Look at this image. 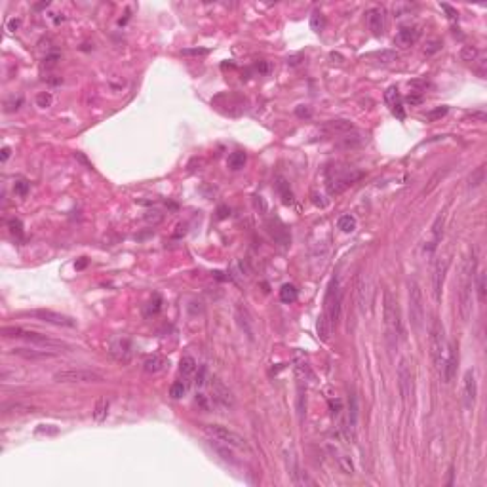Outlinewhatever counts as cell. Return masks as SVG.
Wrapping results in <instances>:
<instances>
[{
	"mask_svg": "<svg viewBox=\"0 0 487 487\" xmlns=\"http://www.w3.org/2000/svg\"><path fill=\"white\" fill-rule=\"evenodd\" d=\"M478 267L476 252L472 250L470 255L464 259L461 268V285H459V314L464 322H468L472 316V291H474V272Z\"/></svg>",
	"mask_w": 487,
	"mask_h": 487,
	"instance_id": "6da1fadb",
	"label": "cell"
},
{
	"mask_svg": "<svg viewBox=\"0 0 487 487\" xmlns=\"http://www.w3.org/2000/svg\"><path fill=\"white\" fill-rule=\"evenodd\" d=\"M2 335H4L6 339L27 341V343H31V345L42 346V348H67V345H65L63 341L50 339V337L44 335V333L25 330V328H19V326H4V328H2Z\"/></svg>",
	"mask_w": 487,
	"mask_h": 487,
	"instance_id": "7a4b0ae2",
	"label": "cell"
},
{
	"mask_svg": "<svg viewBox=\"0 0 487 487\" xmlns=\"http://www.w3.org/2000/svg\"><path fill=\"white\" fill-rule=\"evenodd\" d=\"M383 318H384V328H386V339L390 345H398V337L402 333V322H400V307L392 293L386 289L384 301H383Z\"/></svg>",
	"mask_w": 487,
	"mask_h": 487,
	"instance_id": "3957f363",
	"label": "cell"
},
{
	"mask_svg": "<svg viewBox=\"0 0 487 487\" xmlns=\"http://www.w3.org/2000/svg\"><path fill=\"white\" fill-rule=\"evenodd\" d=\"M202 430H204L211 440L227 443V445H231L232 449L250 451V443H248V440H246L242 434H238L236 430L225 426V424H202Z\"/></svg>",
	"mask_w": 487,
	"mask_h": 487,
	"instance_id": "277c9868",
	"label": "cell"
},
{
	"mask_svg": "<svg viewBox=\"0 0 487 487\" xmlns=\"http://www.w3.org/2000/svg\"><path fill=\"white\" fill-rule=\"evenodd\" d=\"M428 345H430V358H432V363H434V367L438 369V373H441L443 360H445V354H447V339H445V330H443V324H441L440 320H434V322H432L430 337H428Z\"/></svg>",
	"mask_w": 487,
	"mask_h": 487,
	"instance_id": "5b68a950",
	"label": "cell"
},
{
	"mask_svg": "<svg viewBox=\"0 0 487 487\" xmlns=\"http://www.w3.org/2000/svg\"><path fill=\"white\" fill-rule=\"evenodd\" d=\"M408 299H409V320H411V328L419 331L423 330L424 324V299L423 289L417 280H409L408 282Z\"/></svg>",
	"mask_w": 487,
	"mask_h": 487,
	"instance_id": "8992f818",
	"label": "cell"
},
{
	"mask_svg": "<svg viewBox=\"0 0 487 487\" xmlns=\"http://www.w3.org/2000/svg\"><path fill=\"white\" fill-rule=\"evenodd\" d=\"M341 310H343V291L339 289V280L331 278L328 293L324 299V310H322V314L328 318L331 328H337V324L341 320Z\"/></svg>",
	"mask_w": 487,
	"mask_h": 487,
	"instance_id": "52a82bcc",
	"label": "cell"
},
{
	"mask_svg": "<svg viewBox=\"0 0 487 487\" xmlns=\"http://www.w3.org/2000/svg\"><path fill=\"white\" fill-rule=\"evenodd\" d=\"M209 396L213 400V406L221 409H232L236 404L234 394L232 390L221 381L219 377H211L209 379Z\"/></svg>",
	"mask_w": 487,
	"mask_h": 487,
	"instance_id": "ba28073f",
	"label": "cell"
},
{
	"mask_svg": "<svg viewBox=\"0 0 487 487\" xmlns=\"http://www.w3.org/2000/svg\"><path fill=\"white\" fill-rule=\"evenodd\" d=\"M55 383H78V384H86V383H101L103 375L92 371V369H61L53 375Z\"/></svg>",
	"mask_w": 487,
	"mask_h": 487,
	"instance_id": "9c48e42d",
	"label": "cell"
},
{
	"mask_svg": "<svg viewBox=\"0 0 487 487\" xmlns=\"http://www.w3.org/2000/svg\"><path fill=\"white\" fill-rule=\"evenodd\" d=\"M398 388H400L402 402L408 406L409 400L413 398V392H415L413 369H411V365H409L408 358H402V360H400V365H398Z\"/></svg>",
	"mask_w": 487,
	"mask_h": 487,
	"instance_id": "30bf717a",
	"label": "cell"
},
{
	"mask_svg": "<svg viewBox=\"0 0 487 487\" xmlns=\"http://www.w3.org/2000/svg\"><path fill=\"white\" fill-rule=\"evenodd\" d=\"M25 316H31V318L38 320V322L51 324V326H59V328H75V326H77V320H73L71 316H65V314H61V312L50 310V308L31 310V312H27Z\"/></svg>",
	"mask_w": 487,
	"mask_h": 487,
	"instance_id": "8fae6325",
	"label": "cell"
},
{
	"mask_svg": "<svg viewBox=\"0 0 487 487\" xmlns=\"http://www.w3.org/2000/svg\"><path fill=\"white\" fill-rule=\"evenodd\" d=\"M10 354L12 356H17V358H23L27 361H44L50 360V358H55L57 354L50 348H42V346H16V348H10Z\"/></svg>",
	"mask_w": 487,
	"mask_h": 487,
	"instance_id": "7c38bea8",
	"label": "cell"
},
{
	"mask_svg": "<svg viewBox=\"0 0 487 487\" xmlns=\"http://www.w3.org/2000/svg\"><path fill=\"white\" fill-rule=\"evenodd\" d=\"M109 352L110 356L114 358L116 361L120 363H128L133 356V345H131V339L126 337V335H118L110 341L109 345Z\"/></svg>",
	"mask_w": 487,
	"mask_h": 487,
	"instance_id": "4fadbf2b",
	"label": "cell"
},
{
	"mask_svg": "<svg viewBox=\"0 0 487 487\" xmlns=\"http://www.w3.org/2000/svg\"><path fill=\"white\" fill-rule=\"evenodd\" d=\"M447 268H449V259L447 257L438 259L434 268H432V295H434L436 303H440L441 295H443V283H445V276H447Z\"/></svg>",
	"mask_w": 487,
	"mask_h": 487,
	"instance_id": "5bb4252c",
	"label": "cell"
},
{
	"mask_svg": "<svg viewBox=\"0 0 487 487\" xmlns=\"http://www.w3.org/2000/svg\"><path fill=\"white\" fill-rule=\"evenodd\" d=\"M367 25H369V31L373 32L375 36H383L384 31H386V12L384 8L381 6H375L371 10H367Z\"/></svg>",
	"mask_w": 487,
	"mask_h": 487,
	"instance_id": "9a60e30c",
	"label": "cell"
},
{
	"mask_svg": "<svg viewBox=\"0 0 487 487\" xmlns=\"http://www.w3.org/2000/svg\"><path fill=\"white\" fill-rule=\"evenodd\" d=\"M443 223H445V219H443V215L440 213V215L434 219L432 227H430V234H428V238L424 240V246H423L424 253L430 255V253L436 252L438 244L441 242V236H443Z\"/></svg>",
	"mask_w": 487,
	"mask_h": 487,
	"instance_id": "2e32d148",
	"label": "cell"
},
{
	"mask_svg": "<svg viewBox=\"0 0 487 487\" xmlns=\"http://www.w3.org/2000/svg\"><path fill=\"white\" fill-rule=\"evenodd\" d=\"M457 360H459V356H457V345L455 343H451V345H447V354H445L443 367H441V373H440L441 381H443L445 384H449V383L453 381V377H455Z\"/></svg>",
	"mask_w": 487,
	"mask_h": 487,
	"instance_id": "e0dca14e",
	"label": "cell"
},
{
	"mask_svg": "<svg viewBox=\"0 0 487 487\" xmlns=\"http://www.w3.org/2000/svg\"><path fill=\"white\" fill-rule=\"evenodd\" d=\"M287 470H289L287 474L291 478V484H295V486H314V482L308 478V474L301 470L297 457L293 453H287Z\"/></svg>",
	"mask_w": 487,
	"mask_h": 487,
	"instance_id": "ac0fdd59",
	"label": "cell"
},
{
	"mask_svg": "<svg viewBox=\"0 0 487 487\" xmlns=\"http://www.w3.org/2000/svg\"><path fill=\"white\" fill-rule=\"evenodd\" d=\"M236 322L240 326V330L244 331V335L248 337V341H255V322H253L250 310L244 307V305H238L236 307Z\"/></svg>",
	"mask_w": 487,
	"mask_h": 487,
	"instance_id": "d6986e66",
	"label": "cell"
},
{
	"mask_svg": "<svg viewBox=\"0 0 487 487\" xmlns=\"http://www.w3.org/2000/svg\"><path fill=\"white\" fill-rule=\"evenodd\" d=\"M462 398H464V408L472 409L476 404V396H478V381H476V373L474 369H468L464 373V386H462Z\"/></svg>",
	"mask_w": 487,
	"mask_h": 487,
	"instance_id": "ffe728a7",
	"label": "cell"
},
{
	"mask_svg": "<svg viewBox=\"0 0 487 487\" xmlns=\"http://www.w3.org/2000/svg\"><path fill=\"white\" fill-rule=\"evenodd\" d=\"M419 36H421V31L417 27H402L394 36V44L400 48H409L419 40Z\"/></svg>",
	"mask_w": 487,
	"mask_h": 487,
	"instance_id": "44dd1931",
	"label": "cell"
},
{
	"mask_svg": "<svg viewBox=\"0 0 487 487\" xmlns=\"http://www.w3.org/2000/svg\"><path fill=\"white\" fill-rule=\"evenodd\" d=\"M168 365H170L168 358H164V356H160V354H153V356H149L147 360L143 361V371H145L147 375H156L160 371H164Z\"/></svg>",
	"mask_w": 487,
	"mask_h": 487,
	"instance_id": "7402d4cb",
	"label": "cell"
},
{
	"mask_svg": "<svg viewBox=\"0 0 487 487\" xmlns=\"http://www.w3.org/2000/svg\"><path fill=\"white\" fill-rule=\"evenodd\" d=\"M384 101L388 103L390 110H392L400 120H404V118H406V112H404V107H402V97H400L398 88H388V90H386V94H384Z\"/></svg>",
	"mask_w": 487,
	"mask_h": 487,
	"instance_id": "603a6c76",
	"label": "cell"
},
{
	"mask_svg": "<svg viewBox=\"0 0 487 487\" xmlns=\"http://www.w3.org/2000/svg\"><path fill=\"white\" fill-rule=\"evenodd\" d=\"M356 426H358V400L354 394H350V404H348V417H346V428L348 434H356Z\"/></svg>",
	"mask_w": 487,
	"mask_h": 487,
	"instance_id": "cb8c5ba5",
	"label": "cell"
},
{
	"mask_svg": "<svg viewBox=\"0 0 487 487\" xmlns=\"http://www.w3.org/2000/svg\"><path fill=\"white\" fill-rule=\"evenodd\" d=\"M324 129L330 131V133H348L354 129V124L350 120H345V118H337V120H330L324 124Z\"/></svg>",
	"mask_w": 487,
	"mask_h": 487,
	"instance_id": "d4e9b609",
	"label": "cell"
},
{
	"mask_svg": "<svg viewBox=\"0 0 487 487\" xmlns=\"http://www.w3.org/2000/svg\"><path fill=\"white\" fill-rule=\"evenodd\" d=\"M4 417H8V415H27V413H34V411H38V408H34V406H29V404H6L4 408Z\"/></svg>",
	"mask_w": 487,
	"mask_h": 487,
	"instance_id": "484cf974",
	"label": "cell"
},
{
	"mask_svg": "<svg viewBox=\"0 0 487 487\" xmlns=\"http://www.w3.org/2000/svg\"><path fill=\"white\" fill-rule=\"evenodd\" d=\"M209 445H211V447H213V449H215V451H217V453H219V455L223 457V459H225L227 462H231V464H238V459H236L234 453L231 451V449H232L231 445H227V443H221V441H217V440L213 441L211 438H209Z\"/></svg>",
	"mask_w": 487,
	"mask_h": 487,
	"instance_id": "4316f807",
	"label": "cell"
},
{
	"mask_svg": "<svg viewBox=\"0 0 487 487\" xmlns=\"http://www.w3.org/2000/svg\"><path fill=\"white\" fill-rule=\"evenodd\" d=\"M474 287H476V293H478V301L480 303H486L487 297V274L486 270H480L476 280H474Z\"/></svg>",
	"mask_w": 487,
	"mask_h": 487,
	"instance_id": "83f0119b",
	"label": "cell"
},
{
	"mask_svg": "<svg viewBox=\"0 0 487 487\" xmlns=\"http://www.w3.org/2000/svg\"><path fill=\"white\" fill-rule=\"evenodd\" d=\"M196 360L192 358V356H183L181 358V361H179V373L183 375L185 379H189L194 371H196Z\"/></svg>",
	"mask_w": 487,
	"mask_h": 487,
	"instance_id": "f1b7e54d",
	"label": "cell"
},
{
	"mask_svg": "<svg viewBox=\"0 0 487 487\" xmlns=\"http://www.w3.org/2000/svg\"><path fill=\"white\" fill-rule=\"evenodd\" d=\"M316 330H318V337H320L322 341H330V335H331V331H333V328H331V324L328 322V318L324 314H320V318H318Z\"/></svg>",
	"mask_w": 487,
	"mask_h": 487,
	"instance_id": "f546056e",
	"label": "cell"
},
{
	"mask_svg": "<svg viewBox=\"0 0 487 487\" xmlns=\"http://www.w3.org/2000/svg\"><path fill=\"white\" fill-rule=\"evenodd\" d=\"M333 455H335L337 462H339V468L345 472V474H352V472H354V464H352L350 457L346 455V453L339 451V449H333Z\"/></svg>",
	"mask_w": 487,
	"mask_h": 487,
	"instance_id": "4dcf8cb0",
	"label": "cell"
},
{
	"mask_svg": "<svg viewBox=\"0 0 487 487\" xmlns=\"http://www.w3.org/2000/svg\"><path fill=\"white\" fill-rule=\"evenodd\" d=\"M189 390V381L183 377L179 379V381H175L172 384V388H170V396H172L173 400H179V398H183L185 394Z\"/></svg>",
	"mask_w": 487,
	"mask_h": 487,
	"instance_id": "1f68e13d",
	"label": "cell"
},
{
	"mask_svg": "<svg viewBox=\"0 0 487 487\" xmlns=\"http://www.w3.org/2000/svg\"><path fill=\"white\" fill-rule=\"evenodd\" d=\"M246 160H248V156H246V153H242V151H236V153H232L231 156H229V160H227V166L231 168V170H242L244 166H246Z\"/></svg>",
	"mask_w": 487,
	"mask_h": 487,
	"instance_id": "d6a6232c",
	"label": "cell"
},
{
	"mask_svg": "<svg viewBox=\"0 0 487 487\" xmlns=\"http://www.w3.org/2000/svg\"><path fill=\"white\" fill-rule=\"evenodd\" d=\"M459 57H461L462 61H466V63H474V61H478V57H480V50L476 46H462L461 48V51H459Z\"/></svg>",
	"mask_w": 487,
	"mask_h": 487,
	"instance_id": "836d02e7",
	"label": "cell"
},
{
	"mask_svg": "<svg viewBox=\"0 0 487 487\" xmlns=\"http://www.w3.org/2000/svg\"><path fill=\"white\" fill-rule=\"evenodd\" d=\"M297 299V287L295 285H291V283H285V285H282L280 287V301L282 303H293Z\"/></svg>",
	"mask_w": 487,
	"mask_h": 487,
	"instance_id": "e575fe53",
	"label": "cell"
},
{
	"mask_svg": "<svg viewBox=\"0 0 487 487\" xmlns=\"http://www.w3.org/2000/svg\"><path fill=\"white\" fill-rule=\"evenodd\" d=\"M310 29L314 32H322L326 29V16L320 10L312 12V16H310Z\"/></svg>",
	"mask_w": 487,
	"mask_h": 487,
	"instance_id": "d590c367",
	"label": "cell"
},
{
	"mask_svg": "<svg viewBox=\"0 0 487 487\" xmlns=\"http://www.w3.org/2000/svg\"><path fill=\"white\" fill-rule=\"evenodd\" d=\"M107 411H109V402H107L105 398L97 400V404H95V411H94V419L97 421V423L105 421V419H107Z\"/></svg>",
	"mask_w": 487,
	"mask_h": 487,
	"instance_id": "8d00e7d4",
	"label": "cell"
},
{
	"mask_svg": "<svg viewBox=\"0 0 487 487\" xmlns=\"http://www.w3.org/2000/svg\"><path fill=\"white\" fill-rule=\"evenodd\" d=\"M484 177H486V170H484V166L476 168V170L470 173V177H468V187H470V189L480 187V185L484 183Z\"/></svg>",
	"mask_w": 487,
	"mask_h": 487,
	"instance_id": "74e56055",
	"label": "cell"
},
{
	"mask_svg": "<svg viewBox=\"0 0 487 487\" xmlns=\"http://www.w3.org/2000/svg\"><path fill=\"white\" fill-rule=\"evenodd\" d=\"M337 227H339L343 232L350 234V232L356 231V219H354L352 215H343V217L339 219V223H337Z\"/></svg>",
	"mask_w": 487,
	"mask_h": 487,
	"instance_id": "f35d334b",
	"label": "cell"
},
{
	"mask_svg": "<svg viewBox=\"0 0 487 487\" xmlns=\"http://www.w3.org/2000/svg\"><path fill=\"white\" fill-rule=\"evenodd\" d=\"M181 53H183L185 57H204V55L209 53V48H200V46L183 48V50H181Z\"/></svg>",
	"mask_w": 487,
	"mask_h": 487,
	"instance_id": "ab89813d",
	"label": "cell"
},
{
	"mask_svg": "<svg viewBox=\"0 0 487 487\" xmlns=\"http://www.w3.org/2000/svg\"><path fill=\"white\" fill-rule=\"evenodd\" d=\"M365 295H367V287H365V283H363V280H360V283H358V307H360V310L361 312H367V299H365Z\"/></svg>",
	"mask_w": 487,
	"mask_h": 487,
	"instance_id": "60d3db41",
	"label": "cell"
},
{
	"mask_svg": "<svg viewBox=\"0 0 487 487\" xmlns=\"http://www.w3.org/2000/svg\"><path fill=\"white\" fill-rule=\"evenodd\" d=\"M23 105V97L21 95H12L6 103H4V112H16V110H19V107Z\"/></svg>",
	"mask_w": 487,
	"mask_h": 487,
	"instance_id": "b9f144b4",
	"label": "cell"
},
{
	"mask_svg": "<svg viewBox=\"0 0 487 487\" xmlns=\"http://www.w3.org/2000/svg\"><path fill=\"white\" fill-rule=\"evenodd\" d=\"M162 310V297L158 295V293H154L153 295V299L149 301V305H147V314H158Z\"/></svg>",
	"mask_w": 487,
	"mask_h": 487,
	"instance_id": "7bdbcfd3",
	"label": "cell"
},
{
	"mask_svg": "<svg viewBox=\"0 0 487 487\" xmlns=\"http://www.w3.org/2000/svg\"><path fill=\"white\" fill-rule=\"evenodd\" d=\"M363 143V137L361 135H348L345 133L343 141H341V147H346V149H354V147H360Z\"/></svg>",
	"mask_w": 487,
	"mask_h": 487,
	"instance_id": "ee69618b",
	"label": "cell"
},
{
	"mask_svg": "<svg viewBox=\"0 0 487 487\" xmlns=\"http://www.w3.org/2000/svg\"><path fill=\"white\" fill-rule=\"evenodd\" d=\"M276 189H278V192L282 194L283 204H291V190H289V185H287L283 179H280V181L276 183Z\"/></svg>",
	"mask_w": 487,
	"mask_h": 487,
	"instance_id": "f6af8a7d",
	"label": "cell"
},
{
	"mask_svg": "<svg viewBox=\"0 0 487 487\" xmlns=\"http://www.w3.org/2000/svg\"><path fill=\"white\" fill-rule=\"evenodd\" d=\"M196 404L204 409V411H209V409L213 408L211 396H207V394H204V392H196Z\"/></svg>",
	"mask_w": 487,
	"mask_h": 487,
	"instance_id": "bcb514c9",
	"label": "cell"
},
{
	"mask_svg": "<svg viewBox=\"0 0 487 487\" xmlns=\"http://www.w3.org/2000/svg\"><path fill=\"white\" fill-rule=\"evenodd\" d=\"M377 59H379V63H392V61L398 59V53L392 51V50H384V51L377 53Z\"/></svg>",
	"mask_w": 487,
	"mask_h": 487,
	"instance_id": "7dc6e473",
	"label": "cell"
},
{
	"mask_svg": "<svg viewBox=\"0 0 487 487\" xmlns=\"http://www.w3.org/2000/svg\"><path fill=\"white\" fill-rule=\"evenodd\" d=\"M51 101H53V97H51V94H48V92H40V94L36 95V105L42 107V109L50 107Z\"/></svg>",
	"mask_w": 487,
	"mask_h": 487,
	"instance_id": "c3c4849f",
	"label": "cell"
},
{
	"mask_svg": "<svg viewBox=\"0 0 487 487\" xmlns=\"http://www.w3.org/2000/svg\"><path fill=\"white\" fill-rule=\"evenodd\" d=\"M29 189H31V185L27 181H16V185H14V192H16L17 196H21V198L29 194Z\"/></svg>",
	"mask_w": 487,
	"mask_h": 487,
	"instance_id": "681fc988",
	"label": "cell"
},
{
	"mask_svg": "<svg viewBox=\"0 0 487 487\" xmlns=\"http://www.w3.org/2000/svg\"><path fill=\"white\" fill-rule=\"evenodd\" d=\"M61 61V55L57 53V51H53V53H48L46 57H44V67L46 69H53L55 65Z\"/></svg>",
	"mask_w": 487,
	"mask_h": 487,
	"instance_id": "f907efd6",
	"label": "cell"
},
{
	"mask_svg": "<svg viewBox=\"0 0 487 487\" xmlns=\"http://www.w3.org/2000/svg\"><path fill=\"white\" fill-rule=\"evenodd\" d=\"M8 227H10V232L14 236H17V238L23 234V225H21V221L19 219H10Z\"/></svg>",
	"mask_w": 487,
	"mask_h": 487,
	"instance_id": "816d5d0a",
	"label": "cell"
},
{
	"mask_svg": "<svg viewBox=\"0 0 487 487\" xmlns=\"http://www.w3.org/2000/svg\"><path fill=\"white\" fill-rule=\"evenodd\" d=\"M447 114V107H440V109L432 110V112H428L426 116L430 118V120H434V118H440V116H445Z\"/></svg>",
	"mask_w": 487,
	"mask_h": 487,
	"instance_id": "f5cc1de1",
	"label": "cell"
},
{
	"mask_svg": "<svg viewBox=\"0 0 487 487\" xmlns=\"http://www.w3.org/2000/svg\"><path fill=\"white\" fill-rule=\"evenodd\" d=\"M145 219L149 221V223H158V221L162 219V213H160V211H149V213L145 215Z\"/></svg>",
	"mask_w": 487,
	"mask_h": 487,
	"instance_id": "db71d44e",
	"label": "cell"
},
{
	"mask_svg": "<svg viewBox=\"0 0 487 487\" xmlns=\"http://www.w3.org/2000/svg\"><path fill=\"white\" fill-rule=\"evenodd\" d=\"M295 112H297L299 118H310V116H312V112H310V109H308V107H297V110H295Z\"/></svg>",
	"mask_w": 487,
	"mask_h": 487,
	"instance_id": "11a10c76",
	"label": "cell"
},
{
	"mask_svg": "<svg viewBox=\"0 0 487 487\" xmlns=\"http://www.w3.org/2000/svg\"><path fill=\"white\" fill-rule=\"evenodd\" d=\"M441 10L447 12V17H449V19H457V12L449 6V4H441Z\"/></svg>",
	"mask_w": 487,
	"mask_h": 487,
	"instance_id": "9f6ffc18",
	"label": "cell"
},
{
	"mask_svg": "<svg viewBox=\"0 0 487 487\" xmlns=\"http://www.w3.org/2000/svg\"><path fill=\"white\" fill-rule=\"evenodd\" d=\"M408 103L409 105H421L423 103V97L421 95H408Z\"/></svg>",
	"mask_w": 487,
	"mask_h": 487,
	"instance_id": "6f0895ef",
	"label": "cell"
},
{
	"mask_svg": "<svg viewBox=\"0 0 487 487\" xmlns=\"http://www.w3.org/2000/svg\"><path fill=\"white\" fill-rule=\"evenodd\" d=\"M10 154H12V149H10V147H4V149H2V156H0V162H2V164H4V162H8Z\"/></svg>",
	"mask_w": 487,
	"mask_h": 487,
	"instance_id": "680465c9",
	"label": "cell"
},
{
	"mask_svg": "<svg viewBox=\"0 0 487 487\" xmlns=\"http://www.w3.org/2000/svg\"><path fill=\"white\" fill-rule=\"evenodd\" d=\"M430 46H432V48H428V50H424V53H426V55H430V53H434V51H438V50H440V48H441V44H440V42H432Z\"/></svg>",
	"mask_w": 487,
	"mask_h": 487,
	"instance_id": "91938a15",
	"label": "cell"
},
{
	"mask_svg": "<svg viewBox=\"0 0 487 487\" xmlns=\"http://www.w3.org/2000/svg\"><path fill=\"white\" fill-rule=\"evenodd\" d=\"M75 158H77V160H80V162H82L84 166H88V168H92V164H90V162L86 160V156H84L82 153H75Z\"/></svg>",
	"mask_w": 487,
	"mask_h": 487,
	"instance_id": "94428289",
	"label": "cell"
},
{
	"mask_svg": "<svg viewBox=\"0 0 487 487\" xmlns=\"http://www.w3.org/2000/svg\"><path fill=\"white\" fill-rule=\"evenodd\" d=\"M257 71H259V73H268V63H265V61L257 63Z\"/></svg>",
	"mask_w": 487,
	"mask_h": 487,
	"instance_id": "6125c7cd",
	"label": "cell"
},
{
	"mask_svg": "<svg viewBox=\"0 0 487 487\" xmlns=\"http://www.w3.org/2000/svg\"><path fill=\"white\" fill-rule=\"evenodd\" d=\"M17 27H19V19H12V21L8 23V29H10V31H16Z\"/></svg>",
	"mask_w": 487,
	"mask_h": 487,
	"instance_id": "be15d7a7",
	"label": "cell"
},
{
	"mask_svg": "<svg viewBox=\"0 0 487 487\" xmlns=\"http://www.w3.org/2000/svg\"><path fill=\"white\" fill-rule=\"evenodd\" d=\"M84 267H86V259H82L78 265H77V268H84Z\"/></svg>",
	"mask_w": 487,
	"mask_h": 487,
	"instance_id": "e7e4bbea",
	"label": "cell"
}]
</instances>
